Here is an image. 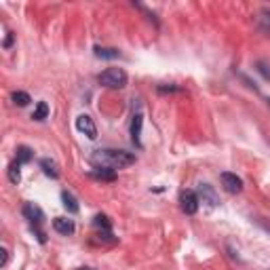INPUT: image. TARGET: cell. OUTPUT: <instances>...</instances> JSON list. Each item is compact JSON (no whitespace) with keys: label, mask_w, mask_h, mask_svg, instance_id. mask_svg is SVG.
Listing matches in <instances>:
<instances>
[{"label":"cell","mask_w":270,"mask_h":270,"mask_svg":"<svg viewBox=\"0 0 270 270\" xmlns=\"http://www.w3.org/2000/svg\"><path fill=\"white\" fill-rule=\"evenodd\" d=\"M32 150H30V148H27V146H19L17 148V161L19 162H30L32 161Z\"/></svg>","instance_id":"17"},{"label":"cell","mask_w":270,"mask_h":270,"mask_svg":"<svg viewBox=\"0 0 270 270\" xmlns=\"http://www.w3.org/2000/svg\"><path fill=\"white\" fill-rule=\"evenodd\" d=\"M19 165H21L19 161L11 162V167H9V180H11V184H19V180H21V171H19Z\"/></svg>","instance_id":"16"},{"label":"cell","mask_w":270,"mask_h":270,"mask_svg":"<svg viewBox=\"0 0 270 270\" xmlns=\"http://www.w3.org/2000/svg\"><path fill=\"white\" fill-rule=\"evenodd\" d=\"M76 129L81 131L82 135H87L89 139H95L97 137V127L93 123V118L87 116V114H81L76 118Z\"/></svg>","instance_id":"4"},{"label":"cell","mask_w":270,"mask_h":270,"mask_svg":"<svg viewBox=\"0 0 270 270\" xmlns=\"http://www.w3.org/2000/svg\"><path fill=\"white\" fill-rule=\"evenodd\" d=\"M141 125H144V114H141V110L137 112H133V120H131V139H133V144L141 148V139H139V135H141Z\"/></svg>","instance_id":"7"},{"label":"cell","mask_w":270,"mask_h":270,"mask_svg":"<svg viewBox=\"0 0 270 270\" xmlns=\"http://www.w3.org/2000/svg\"><path fill=\"white\" fill-rule=\"evenodd\" d=\"M99 82L108 89H123L127 84V72L123 68H106L99 74Z\"/></svg>","instance_id":"2"},{"label":"cell","mask_w":270,"mask_h":270,"mask_svg":"<svg viewBox=\"0 0 270 270\" xmlns=\"http://www.w3.org/2000/svg\"><path fill=\"white\" fill-rule=\"evenodd\" d=\"M198 196H201L203 203L211 205V207L219 205V196L216 194V190H213V186H209V184H198Z\"/></svg>","instance_id":"8"},{"label":"cell","mask_w":270,"mask_h":270,"mask_svg":"<svg viewBox=\"0 0 270 270\" xmlns=\"http://www.w3.org/2000/svg\"><path fill=\"white\" fill-rule=\"evenodd\" d=\"M268 106H270V99H268Z\"/></svg>","instance_id":"23"},{"label":"cell","mask_w":270,"mask_h":270,"mask_svg":"<svg viewBox=\"0 0 270 270\" xmlns=\"http://www.w3.org/2000/svg\"><path fill=\"white\" fill-rule=\"evenodd\" d=\"M47 116H49V106H47V102H38L36 108H34V112H32V118H34V120H45Z\"/></svg>","instance_id":"14"},{"label":"cell","mask_w":270,"mask_h":270,"mask_svg":"<svg viewBox=\"0 0 270 270\" xmlns=\"http://www.w3.org/2000/svg\"><path fill=\"white\" fill-rule=\"evenodd\" d=\"M135 162V156L131 152H125V150H95L91 154V165L93 167H106V169H125Z\"/></svg>","instance_id":"1"},{"label":"cell","mask_w":270,"mask_h":270,"mask_svg":"<svg viewBox=\"0 0 270 270\" xmlns=\"http://www.w3.org/2000/svg\"><path fill=\"white\" fill-rule=\"evenodd\" d=\"M93 51H95V57H99V59H116V57H120V53L116 51V49H108V47H95Z\"/></svg>","instance_id":"13"},{"label":"cell","mask_w":270,"mask_h":270,"mask_svg":"<svg viewBox=\"0 0 270 270\" xmlns=\"http://www.w3.org/2000/svg\"><path fill=\"white\" fill-rule=\"evenodd\" d=\"M6 262H9V251L0 249V266H6Z\"/></svg>","instance_id":"20"},{"label":"cell","mask_w":270,"mask_h":270,"mask_svg":"<svg viewBox=\"0 0 270 270\" xmlns=\"http://www.w3.org/2000/svg\"><path fill=\"white\" fill-rule=\"evenodd\" d=\"M78 270H93V268H78Z\"/></svg>","instance_id":"22"},{"label":"cell","mask_w":270,"mask_h":270,"mask_svg":"<svg viewBox=\"0 0 270 270\" xmlns=\"http://www.w3.org/2000/svg\"><path fill=\"white\" fill-rule=\"evenodd\" d=\"M13 38H15V36H13V32H6V38H4V42H2V47L9 49V47L13 45Z\"/></svg>","instance_id":"21"},{"label":"cell","mask_w":270,"mask_h":270,"mask_svg":"<svg viewBox=\"0 0 270 270\" xmlns=\"http://www.w3.org/2000/svg\"><path fill=\"white\" fill-rule=\"evenodd\" d=\"M93 224L97 226V228H104V232H110V228H112L110 219H108V217H106V216H95V219H93Z\"/></svg>","instance_id":"18"},{"label":"cell","mask_w":270,"mask_h":270,"mask_svg":"<svg viewBox=\"0 0 270 270\" xmlns=\"http://www.w3.org/2000/svg\"><path fill=\"white\" fill-rule=\"evenodd\" d=\"M219 180H222V186L226 192H230V194H239L241 190H243V182H241V177L237 173H222L219 175Z\"/></svg>","instance_id":"3"},{"label":"cell","mask_w":270,"mask_h":270,"mask_svg":"<svg viewBox=\"0 0 270 270\" xmlns=\"http://www.w3.org/2000/svg\"><path fill=\"white\" fill-rule=\"evenodd\" d=\"M30 102H32V99H30V95H27L26 91H15V93H13V104L19 106V108H24V106H27Z\"/></svg>","instance_id":"15"},{"label":"cell","mask_w":270,"mask_h":270,"mask_svg":"<svg viewBox=\"0 0 270 270\" xmlns=\"http://www.w3.org/2000/svg\"><path fill=\"white\" fill-rule=\"evenodd\" d=\"M180 203H182L184 213H188V216H194L198 211V196L192 192V190H184L182 196H180Z\"/></svg>","instance_id":"5"},{"label":"cell","mask_w":270,"mask_h":270,"mask_svg":"<svg viewBox=\"0 0 270 270\" xmlns=\"http://www.w3.org/2000/svg\"><path fill=\"white\" fill-rule=\"evenodd\" d=\"M93 180H102V182H114L116 180V171L114 169H106V167H95L91 171Z\"/></svg>","instance_id":"10"},{"label":"cell","mask_w":270,"mask_h":270,"mask_svg":"<svg viewBox=\"0 0 270 270\" xmlns=\"http://www.w3.org/2000/svg\"><path fill=\"white\" fill-rule=\"evenodd\" d=\"M40 167H42V171H45V175L53 177V180H57V177H59V169H57V162H55V161L42 159L40 161Z\"/></svg>","instance_id":"11"},{"label":"cell","mask_w":270,"mask_h":270,"mask_svg":"<svg viewBox=\"0 0 270 270\" xmlns=\"http://www.w3.org/2000/svg\"><path fill=\"white\" fill-rule=\"evenodd\" d=\"M258 70H260L262 74H264V78H266V81H270V70H268V66H266L264 61H260V63H258Z\"/></svg>","instance_id":"19"},{"label":"cell","mask_w":270,"mask_h":270,"mask_svg":"<svg viewBox=\"0 0 270 270\" xmlns=\"http://www.w3.org/2000/svg\"><path fill=\"white\" fill-rule=\"evenodd\" d=\"M61 201H63V207H66L70 213H78V201L74 198V194L72 192H68V190H63L61 192Z\"/></svg>","instance_id":"12"},{"label":"cell","mask_w":270,"mask_h":270,"mask_svg":"<svg viewBox=\"0 0 270 270\" xmlns=\"http://www.w3.org/2000/svg\"><path fill=\"white\" fill-rule=\"evenodd\" d=\"M53 228H55V232L68 237V234H74V222H72V219H66V217H55L53 219Z\"/></svg>","instance_id":"9"},{"label":"cell","mask_w":270,"mask_h":270,"mask_svg":"<svg viewBox=\"0 0 270 270\" xmlns=\"http://www.w3.org/2000/svg\"><path fill=\"white\" fill-rule=\"evenodd\" d=\"M24 216H26V219L32 226H40L42 222H45V213H42V209L38 207V205H34V203H26L24 205Z\"/></svg>","instance_id":"6"}]
</instances>
